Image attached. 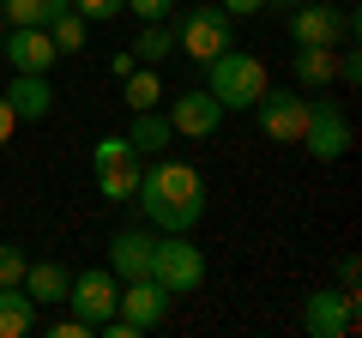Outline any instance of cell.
<instances>
[{
  "instance_id": "cell-27",
  "label": "cell",
  "mask_w": 362,
  "mask_h": 338,
  "mask_svg": "<svg viewBox=\"0 0 362 338\" xmlns=\"http://www.w3.org/2000/svg\"><path fill=\"white\" fill-rule=\"evenodd\" d=\"M49 332H54V338H90V326L78 320V314H66V320H54Z\"/></svg>"
},
{
  "instance_id": "cell-28",
  "label": "cell",
  "mask_w": 362,
  "mask_h": 338,
  "mask_svg": "<svg viewBox=\"0 0 362 338\" xmlns=\"http://www.w3.org/2000/svg\"><path fill=\"white\" fill-rule=\"evenodd\" d=\"M356 278H362L356 254H344V260H338V290H356Z\"/></svg>"
},
{
  "instance_id": "cell-18",
  "label": "cell",
  "mask_w": 362,
  "mask_h": 338,
  "mask_svg": "<svg viewBox=\"0 0 362 338\" xmlns=\"http://www.w3.org/2000/svg\"><path fill=\"white\" fill-rule=\"evenodd\" d=\"M169 139H175V127H169V115H163V109H133V127H127L133 157H157Z\"/></svg>"
},
{
  "instance_id": "cell-1",
  "label": "cell",
  "mask_w": 362,
  "mask_h": 338,
  "mask_svg": "<svg viewBox=\"0 0 362 338\" xmlns=\"http://www.w3.org/2000/svg\"><path fill=\"white\" fill-rule=\"evenodd\" d=\"M139 211L157 223V230H194L206 218V182H199L194 163H175V157H151L139 163V187H133Z\"/></svg>"
},
{
  "instance_id": "cell-22",
  "label": "cell",
  "mask_w": 362,
  "mask_h": 338,
  "mask_svg": "<svg viewBox=\"0 0 362 338\" xmlns=\"http://www.w3.org/2000/svg\"><path fill=\"white\" fill-rule=\"evenodd\" d=\"M175 54V30H169V18L163 25H145L139 37H133V61L139 66H157V61H169Z\"/></svg>"
},
{
  "instance_id": "cell-17",
  "label": "cell",
  "mask_w": 362,
  "mask_h": 338,
  "mask_svg": "<svg viewBox=\"0 0 362 338\" xmlns=\"http://www.w3.org/2000/svg\"><path fill=\"white\" fill-rule=\"evenodd\" d=\"M66 284H73V272H66V266H54V260L25 266V278H18V290H25L37 308H49V302H66Z\"/></svg>"
},
{
  "instance_id": "cell-19",
  "label": "cell",
  "mask_w": 362,
  "mask_h": 338,
  "mask_svg": "<svg viewBox=\"0 0 362 338\" xmlns=\"http://www.w3.org/2000/svg\"><path fill=\"white\" fill-rule=\"evenodd\" d=\"M25 332H37V302L18 284H6L0 290V338H25Z\"/></svg>"
},
{
  "instance_id": "cell-23",
  "label": "cell",
  "mask_w": 362,
  "mask_h": 338,
  "mask_svg": "<svg viewBox=\"0 0 362 338\" xmlns=\"http://www.w3.org/2000/svg\"><path fill=\"white\" fill-rule=\"evenodd\" d=\"M49 37H54V49H61V54H78V49H85V18L66 6L61 18H49Z\"/></svg>"
},
{
  "instance_id": "cell-31",
  "label": "cell",
  "mask_w": 362,
  "mask_h": 338,
  "mask_svg": "<svg viewBox=\"0 0 362 338\" xmlns=\"http://www.w3.org/2000/svg\"><path fill=\"white\" fill-rule=\"evenodd\" d=\"M109 73H115V78H127V73H133V49H121V54H109Z\"/></svg>"
},
{
  "instance_id": "cell-5",
  "label": "cell",
  "mask_w": 362,
  "mask_h": 338,
  "mask_svg": "<svg viewBox=\"0 0 362 338\" xmlns=\"http://www.w3.org/2000/svg\"><path fill=\"white\" fill-rule=\"evenodd\" d=\"M290 42H320V49H338V42H356V13L332 6V0H302L290 6Z\"/></svg>"
},
{
  "instance_id": "cell-11",
  "label": "cell",
  "mask_w": 362,
  "mask_h": 338,
  "mask_svg": "<svg viewBox=\"0 0 362 338\" xmlns=\"http://www.w3.org/2000/svg\"><path fill=\"white\" fill-rule=\"evenodd\" d=\"M169 127L181 133V139H211V133L223 127V109H218V97L206 91V85H194V91H181V97H169Z\"/></svg>"
},
{
  "instance_id": "cell-29",
  "label": "cell",
  "mask_w": 362,
  "mask_h": 338,
  "mask_svg": "<svg viewBox=\"0 0 362 338\" xmlns=\"http://www.w3.org/2000/svg\"><path fill=\"white\" fill-rule=\"evenodd\" d=\"M230 18H247V13H266V0H218Z\"/></svg>"
},
{
  "instance_id": "cell-14",
  "label": "cell",
  "mask_w": 362,
  "mask_h": 338,
  "mask_svg": "<svg viewBox=\"0 0 362 338\" xmlns=\"http://www.w3.org/2000/svg\"><path fill=\"white\" fill-rule=\"evenodd\" d=\"M6 103H13L18 121H42L54 109V85L49 73H13V85H6Z\"/></svg>"
},
{
  "instance_id": "cell-9",
  "label": "cell",
  "mask_w": 362,
  "mask_h": 338,
  "mask_svg": "<svg viewBox=\"0 0 362 338\" xmlns=\"http://www.w3.org/2000/svg\"><path fill=\"white\" fill-rule=\"evenodd\" d=\"M115 302H121V278L109 272V266H85V272H73V284H66V308H73L90 332L115 314Z\"/></svg>"
},
{
  "instance_id": "cell-8",
  "label": "cell",
  "mask_w": 362,
  "mask_h": 338,
  "mask_svg": "<svg viewBox=\"0 0 362 338\" xmlns=\"http://www.w3.org/2000/svg\"><path fill=\"white\" fill-rule=\"evenodd\" d=\"M247 115L259 121V133L266 139H278V145H296L302 139V121H308V97L296 91V85H278V91H259V103L247 109Z\"/></svg>"
},
{
  "instance_id": "cell-3",
  "label": "cell",
  "mask_w": 362,
  "mask_h": 338,
  "mask_svg": "<svg viewBox=\"0 0 362 338\" xmlns=\"http://www.w3.org/2000/svg\"><path fill=\"white\" fill-rule=\"evenodd\" d=\"M145 278H157L169 296H194V290L206 284V254L187 242V230H169V235L151 242V266H145Z\"/></svg>"
},
{
  "instance_id": "cell-15",
  "label": "cell",
  "mask_w": 362,
  "mask_h": 338,
  "mask_svg": "<svg viewBox=\"0 0 362 338\" xmlns=\"http://www.w3.org/2000/svg\"><path fill=\"white\" fill-rule=\"evenodd\" d=\"M151 230H121L115 242H109V272L127 284V278H145V266H151Z\"/></svg>"
},
{
  "instance_id": "cell-7",
  "label": "cell",
  "mask_w": 362,
  "mask_h": 338,
  "mask_svg": "<svg viewBox=\"0 0 362 338\" xmlns=\"http://www.w3.org/2000/svg\"><path fill=\"white\" fill-rule=\"evenodd\" d=\"M302 151L314 157V163H338V157L350 151V115H344V103H308V121H302Z\"/></svg>"
},
{
  "instance_id": "cell-13",
  "label": "cell",
  "mask_w": 362,
  "mask_h": 338,
  "mask_svg": "<svg viewBox=\"0 0 362 338\" xmlns=\"http://www.w3.org/2000/svg\"><path fill=\"white\" fill-rule=\"evenodd\" d=\"M6 61H13V73H49L61 61V49H54L49 25H13L6 30Z\"/></svg>"
},
{
  "instance_id": "cell-25",
  "label": "cell",
  "mask_w": 362,
  "mask_h": 338,
  "mask_svg": "<svg viewBox=\"0 0 362 338\" xmlns=\"http://www.w3.org/2000/svg\"><path fill=\"white\" fill-rule=\"evenodd\" d=\"M25 247H18V242H0V290H6V284H18V278H25Z\"/></svg>"
},
{
  "instance_id": "cell-16",
  "label": "cell",
  "mask_w": 362,
  "mask_h": 338,
  "mask_svg": "<svg viewBox=\"0 0 362 338\" xmlns=\"http://www.w3.org/2000/svg\"><path fill=\"white\" fill-rule=\"evenodd\" d=\"M290 73H296L302 91H326L338 78V49H320V42H302L296 54H290Z\"/></svg>"
},
{
  "instance_id": "cell-20",
  "label": "cell",
  "mask_w": 362,
  "mask_h": 338,
  "mask_svg": "<svg viewBox=\"0 0 362 338\" xmlns=\"http://www.w3.org/2000/svg\"><path fill=\"white\" fill-rule=\"evenodd\" d=\"M121 85H127V91H121V103H127V109H157V103H163V78H157V66L133 61V73L121 78Z\"/></svg>"
},
{
  "instance_id": "cell-12",
  "label": "cell",
  "mask_w": 362,
  "mask_h": 338,
  "mask_svg": "<svg viewBox=\"0 0 362 338\" xmlns=\"http://www.w3.org/2000/svg\"><path fill=\"white\" fill-rule=\"evenodd\" d=\"M169 290L157 284V278H127L121 284V302H115V314L133 326V332H151V326H163V314H169Z\"/></svg>"
},
{
  "instance_id": "cell-4",
  "label": "cell",
  "mask_w": 362,
  "mask_h": 338,
  "mask_svg": "<svg viewBox=\"0 0 362 338\" xmlns=\"http://www.w3.org/2000/svg\"><path fill=\"white\" fill-rule=\"evenodd\" d=\"M169 30H175V54H187V61H199V66L235 42V18L223 13V6H187L181 25H169Z\"/></svg>"
},
{
  "instance_id": "cell-26",
  "label": "cell",
  "mask_w": 362,
  "mask_h": 338,
  "mask_svg": "<svg viewBox=\"0 0 362 338\" xmlns=\"http://www.w3.org/2000/svg\"><path fill=\"white\" fill-rule=\"evenodd\" d=\"M127 13L145 18V25H163V18L175 13V0H127Z\"/></svg>"
},
{
  "instance_id": "cell-32",
  "label": "cell",
  "mask_w": 362,
  "mask_h": 338,
  "mask_svg": "<svg viewBox=\"0 0 362 338\" xmlns=\"http://www.w3.org/2000/svg\"><path fill=\"white\" fill-rule=\"evenodd\" d=\"M266 6H302V0H266Z\"/></svg>"
},
{
  "instance_id": "cell-2",
  "label": "cell",
  "mask_w": 362,
  "mask_h": 338,
  "mask_svg": "<svg viewBox=\"0 0 362 338\" xmlns=\"http://www.w3.org/2000/svg\"><path fill=\"white\" fill-rule=\"evenodd\" d=\"M272 78H266V61L259 54H242L230 42L223 54H211L206 61V91L218 97V109L223 115H247V109L259 103V91H266Z\"/></svg>"
},
{
  "instance_id": "cell-30",
  "label": "cell",
  "mask_w": 362,
  "mask_h": 338,
  "mask_svg": "<svg viewBox=\"0 0 362 338\" xmlns=\"http://www.w3.org/2000/svg\"><path fill=\"white\" fill-rule=\"evenodd\" d=\"M13 133H18V115H13V103H6V91H0V145L13 139Z\"/></svg>"
},
{
  "instance_id": "cell-6",
  "label": "cell",
  "mask_w": 362,
  "mask_h": 338,
  "mask_svg": "<svg viewBox=\"0 0 362 338\" xmlns=\"http://www.w3.org/2000/svg\"><path fill=\"white\" fill-rule=\"evenodd\" d=\"M139 163H145V157H133L127 133L97 139V145H90V175H97V194H103V199H133V187H139Z\"/></svg>"
},
{
  "instance_id": "cell-24",
  "label": "cell",
  "mask_w": 362,
  "mask_h": 338,
  "mask_svg": "<svg viewBox=\"0 0 362 338\" xmlns=\"http://www.w3.org/2000/svg\"><path fill=\"white\" fill-rule=\"evenodd\" d=\"M73 13L85 18V25H109V18L127 13V0H73Z\"/></svg>"
},
{
  "instance_id": "cell-10",
  "label": "cell",
  "mask_w": 362,
  "mask_h": 338,
  "mask_svg": "<svg viewBox=\"0 0 362 338\" xmlns=\"http://www.w3.org/2000/svg\"><path fill=\"white\" fill-rule=\"evenodd\" d=\"M362 326L356 314V290H314L302 302V332L308 338H350Z\"/></svg>"
},
{
  "instance_id": "cell-21",
  "label": "cell",
  "mask_w": 362,
  "mask_h": 338,
  "mask_svg": "<svg viewBox=\"0 0 362 338\" xmlns=\"http://www.w3.org/2000/svg\"><path fill=\"white\" fill-rule=\"evenodd\" d=\"M66 6H73V0H0V18H6V25H49Z\"/></svg>"
}]
</instances>
